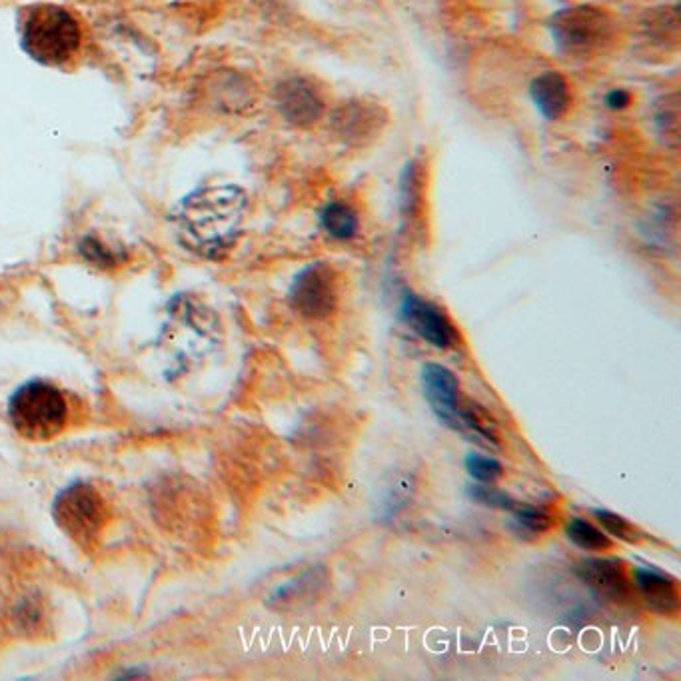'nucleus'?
I'll return each instance as SVG.
<instances>
[{
	"label": "nucleus",
	"instance_id": "nucleus-1",
	"mask_svg": "<svg viewBox=\"0 0 681 681\" xmlns=\"http://www.w3.org/2000/svg\"><path fill=\"white\" fill-rule=\"evenodd\" d=\"M21 45L45 67H62L79 55L82 28L72 12L58 4H35L23 12Z\"/></svg>",
	"mask_w": 681,
	"mask_h": 681
},
{
	"label": "nucleus",
	"instance_id": "nucleus-2",
	"mask_svg": "<svg viewBox=\"0 0 681 681\" xmlns=\"http://www.w3.org/2000/svg\"><path fill=\"white\" fill-rule=\"evenodd\" d=\"M550 35L557 50L567 57H600L613 47L618 24L603 9L577 4L555 12L550 21Z\"/></svg>",
	"mask_w": 681,
	"mask_h": 681
},
{
	"label": "nucleus",
	"instance_id": "nucleus-3",
	"mask_svg": "<svg viewBox=\"0 0 681 681\" xmlns=\"http://www.w3.org/2000/svg\"><path fill=\"white\" fill-rule=\"evenodd\" d=\"M9 416L23 438L47 442L57 438L67 426L69 408L57 386L35 380L14 392L9 404Z\"/></svg>",
	"mask_w": 681,
	"mask_h": 681
},
{
	"label": "nucleus",
	"instance_id": "nucleus-4",
	"mask_svg": "<svg viewBox=\"0 0 681 681\" xmlns=\"http://www.w3.org/2000/svg\"><path fill=\"white\" fill-rule=\"evenodd\" d=\"M52 516L60 530L84 550L96 548L108 521V509L93 485L72 484L57 497Z\"/></svg>",
	"mask_w": 681,
	"mask_h": 681
},
{
	"label": "nucleus",
	"instance_id": "nucleus-5",
	"mask_svg": "<svg viewBox=\"0 0 681 681\" xmlns=\"http://www.w3.org/2000/svg\"><path fill=\"white\" fill-rule=\"evenodd\" d=\"M290 304L310 320H322L334 313L338 304L336 272L324 262L306 266L290 286Z\"/></svg>",
	"mask_w": 681,
	"mask_h": 681
},
{
	"label": "nucleus",
	"instance_id": "nucleus-6",
	"mask_svg": "<svg viewBox=\"0 0 681 681\" xmlns=\"http://www.w3.org/2000/svg\"><path fill=\"white\" fill-rule=\"evenodd\" d=\"M388 125V113L378 103L368 101H344L336 106L330 115V130L342 144L360 149L380 137L381 130Z\"/></svg>",
	"mask_w": 681,
	"mask_h": 681
},
{
	"label": "nucleus",
	"instance_id": "nucleus-7",
	"mask_svg": "<svg viewBox=\"0 0 681 681\" xmlns=\"http://www.w3.org/2000/svg\"><path fill=\"white\" fill-rule=\"evenodd\" d=\"M400 316L408 328H412L432 347L446 350L456 347L460 340V334L454 328L450 318L442 313L436 304L420 298L414 292H406L404 298L400 302Z\"/></svg>",
	"mask_w": 681,
	"mask_h": 681
},
{
	"label": "nucleus",
	"instance_id": "nucleus-8",
	"mask_svg": "<svg viewBox=\"0 0 681 681\" xmlns=\"http://www.w3.org/2000/svg\"><path fill=\"white\" fill-rule=\"evenodd\" d=\"M277 105L280 115L294 127L308 128L324 116L322 94L306 79H290L278 86Z\"/></svg>",
	"mask_w": 681,
	"mask_h": 681
},
{
	"label": "nucleus",
	"instance_id": "nucleus-9",
	"mask_svg": "<svg viewBox=\"0 0 681 681\" xmlns=\"http://www.w3.org/2000/svg\"><path fill=\"white\" fill-rule=\"evenodd\" d=\"M458 378L451 369L442 364H426L422 368V390L432 412L448 426L458 430V408L460 388Z\"/></svg>",
	"mask_w": 681,
	"mask_h": 681
},
{
	"label": "nucleus",
	"instance_id": "nucleus-10",
	"mask_svg": "<svg viewBox=\"0 0 681 681\" xmlns=\"http://www.w3.org/2000/svg\"><path fill=\"white\" fill-rule=\"evenodd\" d=\"M576 574L588 588L606 600L622 601L630 594V582L620 560L586 557L577 564Z\"/></svg>",
	"mask_w": 681,
	"mask_h": 681
},
{
	"label": "nucleus",
	"instance_id": "nucleus-11",
	"mask_svg": "<svg viewBox=\"0 0 681 681\" xmlns=\"http://www.w3.org/2000/svg\"><path fill=\"white\" fill-rule=\"evenodd\" d=\"M634 582L651 612L676 613L680 610L678 586L670 576L654 567H635Z\"/></svg>",
	"mask_w": 681,
	"mask_h": 681
},
{
	"label": "nucleus",
	"instance_id": "nucleus-12",
	"mask_svg": "<svg viewBox=\"0 0 681 681\" xmlns=\"http://www.w3.org/2000/svg\"><path fill=\"white\" fill-rule=\"evenodd\" d=\"M531 103L548 120H560L572 105V91L560 72H543L530 86Z\"/></svg>",
	"mask_w": 681,
	"mask_h": 681
},
{
	"label": "nucleus",
	"instance_id": "nucleus-13",
	"mask_svg": "<svg viewBox=\"0 0 681 681\" xmlns=\"http://www.w3.org/2000/svg\"><path fill=\"white\" fill-rule=\"evenodd\" d=\"M320 224L328 236L334 240H350L359 232L360 220L356 210L347 202H330L320 212Z\"/></svg>",
	"mask_w": 681,
	"mask_h": 681
},
{
	"label": "nucleus",
	"instance_id": "nucleus-14",
	"mask_svg": "<svg viewBox=\"0 0 681 681\" xmlns=\"http://www.w3.org/2000/svg\"><path fill=\"white\" fill-rule=\"evenodd\" d=\"M424 204V173L416 161L406 164L400 176V212L406 220H414Z\"/></svg>",
	"mask_w": 681,
	"mask_h": 681
},
{
	"label": "nucleus",
	"instance_id": "nucleus-15",
	"mask_svg": "<svg viewBox=\"0 0 681 681\" xmlns=\"http://www.w3.org/2000/svg\"><path fill=\"white\" fill-rule=\"evenodd\" d=\"M654 125L659 139L671 149H678L680 142L681 110L678 93L666 94L654 108Z\"/></svg>",
	"mask_w": 681,
	"mask_h": 681
},
{
	"label": "nucleus",
	"instance_id": "nucleus-16",
	"mask_svg": "<svg viewBox=\"0 0 681 681\" xmlns=\"http://www.w3.org/2000/svg\"><path fill=\"white\" fill-rule=\"evenodd\" d=\"M458 430H468L482 436L488 444H497L494 420L475 402H468L458 408Z\"/></svg>",
	"mask_w": 681,
	"mask_h": 681
},
{
	"label": "nucleus",
	"instance_id": "nucleus-17",
	"mask_svg": "<svg viewBox=\"0 0 681 681\" xmlns=\"http://www.w3.org/2000/svg\"><path fill=\"white\" fill-rule=\"evenodd\" d=\"M567 538L572 542L576 543L577 548L582 550H589V552H601V550H610L612 542L610 538L598 530L596 526H591L588 520H582V518H574L566 526Z\"/></svg>",
	"mask_w": 681,
	"mask_h": 681
},
{
	"label": "nucleus",
	"instance_id": "nucleus-18",
	"mask_svg": "<svg viewBox=\"0 0 681 681\" xmlns=\"http://www.w3.org/2000/svg\"><path fill=\"white\" fill-rule=\"evenodd\" d=\"M647 33L658 38L661 43H676L680 35V16H678V7H664L658 11H651L647 16Z\"/></svg>",
	"mask_w": 681,
	"mask_h": 681
},
{
	"label": "nucleus",
	"instance_id": "nucleus-19",
	"mask_svg": "<svg viewBox=\"0 0 681 681\" xmlns=\"http://www.w3.org/2000/svg\"><path fill=\"white\" fill-rule=\"evenodd\" d=\"M466 470L470 473V478L480 484H494L504 475V468L496 458L478 451H470L466 456Z\"/></svg>",
	"mask_w": 681,
	"mask_h": 681
},
{
	"label": "nucleus",
	"instance_id": "nucleus-20",
	"mask_svg": "<svg viewBox=\"0 0 681 681\" xmlns=\"http://www.w3.org/2000/svg\"><path fill=\"white\" fill-rule=\"evenodd\" d=\"M466 494L475 504H482V506H488V508L512 512V509L518 506L514 497H509L506 492L497 490L492 484H480V482L473 484L472 482V484H468V488H466Z\"/></svg>",
	"mask_w": 681,
	"mask_h": 681
},
{
	"label": "nucleus",
	"instance_id": "nucleus-21",
	"mask_svg": "<svg viewBox=\"0 0 681 681\" xmlns=\"http://www.w3.org/2000/svg\"><path fill=\"white\" fill-rule=\"evenodd\" d=\"M594 514H596V518L600 521L601 528L608 531V533H612L613 538H618V540L627 543H634L639 540L637 530H635L630 521L622 518V516L613 514L610 509H596Z\"/></svg>",
	"mask_w": 681,
	"mask_h": 681
},
{
	"label": "nucleus",
	"instance_id": "nucleus-22",
	"mask_svg": "<svg viewBox=\"0 0 681 681\" xmlns=\"http://www.w3.org/2000/svg\"><path fill=\"white\" fill-rule=\"evenodd\" d=\"M514 512V520L518 524L520 530L530 531V533H542L550 530L552 526V516L548 512L533 506H516Z\"/></svg>",
	"mask_w": 681,
	"mask_h": 681
},
{
	"label": "nucleus",
	"instance_id": "nucleus-23",
	"mask_svg": "<svg viewBox=\"0 0 681 681\" xmlns=\"http://www.w3.org/2000/svg\"><path fill=\"white\" fill-rule=\"evenodd\" d=\"M606 105L610 106L612 110H624L627 106L632 105V94L624 91V89H615L606 94Z\"/></svg>",
	"mask_w": 681,
	"mask_h": 681
}]
</instances>
